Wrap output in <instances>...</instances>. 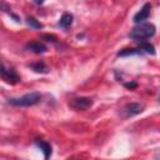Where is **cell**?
<instances>
[{
  "label": "cell",
  "instance_id": "1",
  "mask_svg": "<svg viewBox=\"0 0 160 160\" xmlns=\"http://www.w3.org/2000/svg\"><path fill=\"white\" fill-rule=\"evenodd\" d=\"M155 31H156V29H155V26L152 24H148V22L144 24L142 22V24H139L138 26H135L130 31L129 36L131 39H135L138 41H141V40H145L148 38L154 36L155 35Z\"/></svg>",
  "mask_w": 160,
  "mask_h": 160
},
{
  "label": "cell",
  "instance_id": "2",
  "mask_svg": "<svg viewBox=\"0 0 160 160\" xmlns=\"http://www.w3.org/2000/svg\"><path fill=\"white\" fill-rule=\"evenodd\" d=\"M40 100H41V95L39 92L34 91V92L25 94L20 98H11V99H9L8 102L14 106H32V105H36L38 102H40Z\"/></svg>",
  "mask_w": 160,
  "mask_h": 160
},
{
  "label": "cell",
  "instance_id": "3",
  "mask_svg": "<svg viewBox=\"0 0 160 160\" xmlns=\"http://www.w3.org/2000/svg\"><path fill=\"white\" fill-rule=\"evenodd\" d=\"M150 10H151V4L150 2H145L142 5V8L134 15V22L135 24H142L145 20H148V18L150 16Z\"/></svg>",
  "mask_w": 160,
  "mask_h": 160
},
{
  "label": "cell",
  "instance_id": "4",
  "mask_svg": "<svg viewBox=\"0 0 160 160\" xmlns=\"http://www.w3.org/2000/svg\"><path fill=\"white\" fill-rule=\"evenodd\" d=\"M0 74H1V78L9 84H16L20 81V76L18 75V72L12 69H6L4 65H1Z\"/></svg>",
  "mask_w": 160,
  "mask_h": 160
},
{
  "label": "cell",
  "instance_id": "5",
  "mask_svg": "<svg viewBox=\"0 0 160 160\" xmlns=\"http://www.w3.org/2000/svg\"><path fill=\"white\" fill-rule=\"evenodd\" d=\"M144 110V106L139 102H129L122 108V115L124 118H130L134 115L140 114Z\"/></svg>",
  "mask_w": 160,
  "mask_h": 160
},
{
  "label": "cell",
  "instance_id": "6",
  "mask_svg": "<svg viewBox=\"0 0 160 160\" xmlns=\"http://www.w3.org/2000/svg\"><path fill=\"white\" fill-rule=\"evenodd\" d=\"M71 105L75 109H80V110H86L89 108H91L92 105V100L90 98H75L71 101Z\"/></svg>",
  "mask_w": 160,
  "mask_h": 160
},
{
  "label": "cell",
  "instance_id": "7",
  "mask_svg": "<svg viewBox=\"0 0 160 160\" xmlns=\"http://www.w3.org/2000/svg\"><path fill=\"white\" fill-rule=\"evenodd\" d=\"M26 49L35 52V54H42L46 51V46L40 41H30L26 44Z\"/></svg>",
  "mask_w": 160,
  "mask_h": 160
},
{
  "label": "cell",
  "instance_id": "8",
  "mask_svg": "<svg viewBox=\"0 0 160 160\" xmlns=\"http://www.w3.org/2000/svg\"><path fill=\"white\" fill-rule=\"evenodd\" d=\"M35 144H36V146L42 151L45 159H49V158L51 156L52 149H51V145H50L49 142H46V141H44V140H35Z\"/></svg>",
  "mask_w": 160,
  "mask_h": 160
},
{
  "label": "cell",
  "instance_id": "9",
  "mask_svg": "<svg viewBox=\"0 0 160 160\" xmlns=\"http://www.w3.org/2000/svg\"><path fill=\"white\" fill-rule=\"evenodd\" d=\"M72 20H74L72 14H70V12H64V14L61 15V18L59 19V26L62 28V29H68V28L71 26Z\"/></svg>",
  "mask_w": 160,
  "mask_h": 160
},
{
  "label": "cell",
  "instance_id": "10",
  "mask_svg": "<svg viewBox=\"0 0 160 160\" xmlns=\"http://www.w3.org/2000/svg\"><path fill=\"white\" fill-rule=\"evenodd\" d=\"M31 69L35 71V72H40V74H48L49 72V68L46 66V64L44 61H38V62H34L31 65Z\"/></svg>",
  "mask_w": 160,
  "mask_h": 160
},
{
  "label": "cell",
  "instance_id": "11",
  "mask_svg": "<svg viewBox=\"0 0 160 160\" xmlns=\"http://www.w3.org/2000/svg\"><path fill=\"white\" fill-rule=\"evenodd\" d=\"M138 54H142V50L139 48V49H122L118 52V56H130V55H138Z\"/></svg>",
  "mask_w": 160,
  "mask_h": 160
},
{
  "label": "cell",
  "instance_id": "12",
  "mask_svg": "<svg viewBox=\"0 0 160 160\" xmlns=\"http://www.w3.org/2000/svg\"><path fill=\"white\" fill-rule=\"evenodd\" d=\"M139 48H140L142 51L148 52V54H151V55H154V54H155V48H154V45H152V44H150V42H146V41H144V40H141V41H140Z\"/></svg>",
  "mask_w": 160,
  "mask_h": 160
},
{
  "label": "cell",
  "instance_id": "13",
  "mask_svg": "<svg viewBox=\"0 0 160 160\" xmlns=\"http://www.w3.org/2000/svg\"><path fill=\"white\" fill-rule=\"evenodd\" d=\"M26 22H28L29 26H31V28H34V29H42V24L39 22V21H38L35 18H32V16H29V18L26 19Z\"/></svg>",
  "mask_w": 160,
  "mask_h": 160
},
{
  "label": "cell",
  "instance_id": "14",
  "mask_svg": "<svg viewBox=\"0 0 160 160\" xmlns=\"http://www.w3.org/2000/svg\"><path fill=\"white\" fill-rule=\"evenodd\" d=\"M124 86H125L126 89L132 90V89H136V88H138V84H136L135 81H130V82H125V84H124Z\"/></svg>",
  "mask_w": 160,
  "mask_h": 160
},
{
  "label": "cell",
  "instance_id": "15",
  "mask_svg": "<svg viewBox=\"0 0 160 160\" xmlns=\"http://www.w3.org/2000/svg\"><path fill=\"white\" fill-rule=\"evenodd\" d=\"M44 38L48 39V41H52V42L56 41V38H55L54 35H44Z\"/></svg>",
  "mask_w": 160,
  "mask_h": 160
},
{
  "label": "cell",
  "instance_id": "16",
  "mask_svg": "<svg viewBox=\"0 0 160 160\" xmlns=\"http://www.w3.org/2000/svg\"><path fill=\"white\" fill-rule=\"evenodd\" d=\"M32 1H34V2L36 4V5H41V4H42V2L45 1V0H32Z\"/></svg>",
  "mask_w": 160,
  "mask_h": 160
},
{
  "label": "cell",
  "instance_id": "17",
  "mask_svg": "<svg viewBox=\"0 0 160 160\" xmlns=\"http://www.w3.org/2000/svg\"><path fill=\"white\" fill-rule=\"evenodd\" d=\"M159 101H160V98H159Z\"/></svg>",
  "mask_w": 160,
  "mask_h": 160
}]
</instances>
